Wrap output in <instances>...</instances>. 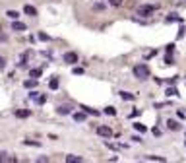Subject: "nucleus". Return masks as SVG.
Segmentation results:
<instances>
[{
    "instance_id": "f257e3e1",
    "label": "nucleus",
    "mask_w": 186,
    "mask_h": 163,
    "mask_svg": "<svg viewBox=\"0 0 186 163\" xmlns=\"http://www.w3.org/2000/svg\"><path fill=\"white\" fill-rule=\"evenodd\" d=\"M134 76L138 80H147L149 78V68L147 64H136L134 66Z\"/></svg>"
},
{
    "instance_id": "f03ea898",
    "label": "nucleus",
    "mask_w": 186,
    "mask_h": 163,
    "mask_svg": "<svg viewBox=\"0 0 186 163\" xmlns=\"http://www.w3.org/2000/svg\"><path fill=\"white\" fill-rule=\"evenodd\" d=\"M157 10V6L153 4H144V6H140L138 8V16H144V18H147V16H151Z\"/></svg>"
},
{
    "instance_id": "7ed1b4c3",
    "label": "nucleus",
    "mask_w": 186,
    "mask_h": 163,
    "mask_svg": "<svg viewBox=\"0 0 186 163\" xmlns=\"http://www.w3.org/2000/svg\"><path fill=\"white\" fill-rule=\"evenodd\" d=\"M62 60L68 62V64H76V62H78V52H64Z\"/></svg>"
},
{
    "instance_id": "20e7f679",
    "label": "nucleus",
    "mask_w": 186,
    "mask_h": 163,
    "mask_svg": "<svg viewBox=\"0 0 186 163\" xmlns=\"http://www.w3.org/2000/svg\"><path fill=\"white\" fill-rule=\"evenodd\" d=\"M97 134L103 136V138H111V136H112V130L109 128V126H99V128H97Z\"/></svg>"
},
{
    "instance_id": "39448f33",
    "label": "nucleus",
    "mask_w": 186,
    "mask_h": 163,
    "mask_svg": "<svg viewBox=\"0 0 186 163\" xmlns=\"http://www.w3.org/2000/svg\"><path fill=\"white\" fill-rule=\"evenodd\" d=\"M64 163H82V157H78V155H66Z\"/></svg>"
},
{
    "instance_id": "423d86ee",
    "label": "nucleus",
    "mask_w": 186,
    "mask_h": 163,
    "mask_svg": "<svg viewBox=\"0 0 186 163\" xmlns=\"http://www.w3.org/2000/svg\"><path fill=\"white\" fill-rule=\"evenodd\" d=\"M12 27L16 29V31H25V23H21V22H14V25H12Z\"/></svg>"
},
{
    "instance_id": "0eeeda50",
    "label": "nucleus",
    "mask_w": 186,
    "mask_h": 163,
    "mask_svg": "<svg viewBox=\"0 0 186 163\" xmlns=\"http://www.w3.org/2000/svg\"><path fill=\"white\" fill-rule=\"evenodd\" d=\"M6 16H8V18H12V19H18V18H19V12H18V10H8V12H6Z\"/></svg>"
},
{
    "instance_id": "6e6552de",
    "label": "nucleus",
    "mask_w": 186,
    "mask_h": 163,
    "mask_svg": "<svg viewBox=\"0 0 186 163\" xmlns=\"http://www.w3.org/2000/svg\"><path fill=\"white\" fill-rule=\"evenodd\" d=\"M167 126L171 130H178V128H180V124H178L177 121H167Z\"/></svg>"
},
{
    "instance_id": "1a4fd4ad",
    "label": "nucleus",
    "mask_w": 186,
    "mask_h": 163,
    "mask_svg": "<svg viewBox=\"0 0 186 163\" xmlns=\"http://www.w3.org/2000/svg\"><path fill=\"white\" fill-rule=\"evenodd\" d=\"M23 12H25V14H29V16H37V10L33 8V6H25V8H23Z\"/></svg>"
},
{
    "instance_id": "9d476101",
    "label": "nucleus",
    "mask_w": 186,
    "mask_h": 163,
    "mask_svg": "<svg viewBox=\"0 0 186 163\" xmlns=\"http://www.w3.org/2000/svg\"><path fill=\"white\" fill-rule=\"evenodd\" d=\"M31 115V111H16V116L18 118H25V116H29Z\"/></svg>"
},
{
    "instance_id": "9b49d317",
    "label": "nucleus",
    "mask_w": 186,
    "mask_h": 163,
    "mask_svg": "<svg viewBox=\"0 0 186 163\" xmlns=\"http://www.w3.org/2000/svg\"><path fill=\"white\" fill-rule=\"evenodd\" d=\"M49 88H51V89H56V88H58V78H52L51 84H49Z\"/></svg>"
},
{
    "instance_id": "f8f14e48",
    "label": "nucleus",
    "mask_w": 186,
    "mask_h": 163,
    "mask_svg": "<svg viewBox=\"0 0 186 163\" xmlns=\"http://www.w3.org/2000/svg\"><path fill=\"white\" fill-rule=\"evenodd\" d=\"M23 85H25V88H33V85H37V82H35V80H27Z\"/></svg>"
},
{
    "instance_id": "ddd939ff",
    "label": "nucleus",
    "mask_w": 186,
    "mask_h": 163,
    "mask_svg": "<svg viewBox=\"0 0 186 163\" xmlns=\"http://www.w3.org/2000/svg\"><path fill=\"white\" fill-rule=\"evenodd\" d=\"M58 113H62V115H68V113H70V107H66V105H64V107H58Z\"/></svg>"
},
{
    "instance_id": "4468645a",
    "label": "nucleus",
    "mask_w": 186,
    "mask_h": 163,
    "mask_svg": "<svg viewBox=\"0 0 186 163\" xmlns=\"http://www.w3.org/2000/svg\"><path fill=\"white\" fill-rule=\"evenodd\" d=\"M39 76H41V70H39V68L31 70V78H39Z\"/></svg>"
},
{
    "instance_id": "2eb2a0df",
    "label": "nucleus",
    "mask_w": 186,
    "mask_h": 163,
    "mask_svg": "<svg viewBox=\"0 0 186 163\" xmlns=\"http://www.w3.org/2000/svg\"><path fill=\"white\" fill-rule=\"evenodd\" d=\"M120 95H122V99H134V95H132V93H128V91H122Z\"/></svg>"
},
{
    "instance_id": "dca6fc26",
    "label": "nucleus",
    "mask_w": 186,
    "mask_h": 163,
    "mask_svg": "<svg viewBox=\"0 0 186 163\" xmlns=\"http://www.w3.org/2000/svg\"><path fill=\"white\" fill-rule=\"evenodd\" d=\"M74 118H76V121H84V118H85V115H84V113H76V115H74Z\"/></svg>"
},
{
    "instance_id": "f3484780",
    "label": "nucleus",
    "mask_w": 186,
    "mask_h": 163,
    "mask_svg": "<svg viewBox=\"0 0 186 163\" xmlns=\"http://www.w3.org/2000/svg\"><path fill=\"white\" fill-rule=\"evenodd\" d=\"M35 163H49V159H46V155H41V157H37Z\"/></svg>"
},
{
    "instance_id": "a211bd4d",
    "label": "nucleus",
    "mask_w": 186,
    "mask_h": 163,
    "mask_svg": "<svg viewBox=\"0 0 186 163\" xmlns=\"http://www.w3.org/2000/svg\"><path fill=\"white\" fill-rule=\"evenodd\" d=\"M134 128H136V130H140V132H145V126L140 124V122H138V124H134Z\"/></svg>"
},
{
    "instance_id": "6ab92c4d",
    "label": "nucleus",
    "mask_w": 186,
    "mask_h": 163,
    "mask_svg": "<svg viewBox=\"0 0 186 163\" xmlns=\"http://www.w3.org/2000/svg\"><path fill=\"white\" fill-rule=\"evenodd\" d=\"M105 115H116V111L112 107H107V109H105Z\"/></svg>"
},
{
    "instance_id": "aec40b11",
    "label": "nucleus",
    "mask_w": 186,
    "mask_h": 163,
    "mask_svg": "<svg viewBox=\"0 0 186 163\" xmlns=\"http://www.w3.org/2000/svg\"><path fill=\"white\" fill-rule=\"evenodd\" d=\"M167 95H178V93H177V89H175V88H169L167 89Z\"/></svg>"
},
{
    "instance_id": "412c9836",
    "label": "nucleus",
    "mask_w": 186,
    "mask_h": 163,
    "mask_svg": "<svg viewBox=\"0 0 186 163\" xmlns=\"http://www.w3.org/2000/svg\"><path fill=\"white\" fill-rule=\"evenodd\" d=\"M111 4H112V6H120L122 0H111Z\"/></svg>"
},
{
    "instance_id": "4be33fe9",
    "label": "nucleus",
    "mask_w": 186,
    "mask_h": 163,
    "mask_svg": "<svg viewBox=\"0 0 186 163\" xmlns=\"http://www.w3.org/2000/svg\"><path fill=\"white\" fill-rule=\"evenodd\" d=\"M6 161V154L4 152H0V163H4Z\"/></svg>"
},
{
    "instance_id": "5701e85b",
    "label": "nucleus",
    "mask_w": 186,
    "mask_h": 163,
    "mask_svg": "<svg viewBox=\"0 0 186 163\" xmlns=\"http://www.w3.org/2000/svg\"><path fill=\"white\" fill-rule=\"evenodd\" d=\"M4 62H6L4 58H0V68H2V66H4Z\"/></svg>"
}]
</instances>
